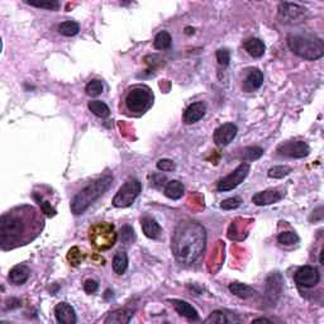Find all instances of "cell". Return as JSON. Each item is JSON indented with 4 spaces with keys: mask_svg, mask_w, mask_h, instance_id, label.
Listing matches in <instances>:
<instances>
[{
    "mask_svg": "<svg viewBox=\"0 0 324 324\" xmlns=\"http://www.w3.org/2000/svg\"><path fill=\"white\" fill-rule=\"evenodd\" d=\"M174 308L175 310L180 314L181 316H185V318L190 319V320H198L199 314L196 311V309L194 306H191L188 301L184 300H173Z\"/></svg>",
    "mask_w": 324,
    "mask_h": 324,
    "instance_id": "19",
    "label": "cell"
},
{
    "mask_svg": "<svg viewBox=\"0 0 324 324\" xmlns=\"http://www.w3.org/2000/svg\"><path fill=\"white\" fill-rule=\"evenodd\" d=\"M277 153L280 156L291 157V158H303L310 153L308 143L303 141L284 142L277 147Z\"/></svg>",
    "mask_w": 324,
    "mask_h": 324,
    "instance_id": "11",
    "label": "cell"
},
{
    "mask_svg": "<svg viewBox=\"0 0 324 324\" xmlns=\"http://www.w3.org/2000/svg\"><path fill=\"white\" fill-rule=\"evenodd\" d=\"M28 6L36 7V8H45L48 11H57L60 8L58 2H26Z\"/></svg>",
    "mask_w": 324,
    "mask_h": 324,
    "instance_id": "33",
    "label": "cell"
},
{
    "mask_svg": "<svg viewBox=\"0 0 324 324\" xmlns=\"http://www.w3.org/2000/svg\"><path fill=\"white\" fill-rule=\"evenodd\" d=\"M156 166L159 171H164V173L173 171V170H175V168H176L175 162H174L173 159H168V158L158 159L156 164Z\"/></svg>",
    "mask_w": 324,
    "mask_h": 324,
    "instance_id": "35",
    "label": "cell"
},
{
    "mask_svg": "<svg viewBox=\"0 0 324 324\" xmlns=\"http://www.w3.org/2000/svg\"><path fill=\"white\" fill-rule=\"evenodd\" d=\"M238 128L233 123H225L215 129L214 132V142L218 146H228L237 136Z\"/></svg>",
    "mask_w": 324,
    "mask_h": 324,
    "instance_id": "13",
    "label": "cell"
},
{
    "mask_svg": "<svg viewBox=\"0 0 324 324\" xmlns=\"http://www.w3.org/2000/svg\"><path fill=\"white\" fill-rule=\"evenodd\" d=\"M112 181L113 175L107 174L103 178L89 184L87 188H84L80 193L73 196L72 201H71V212L75 215L83 214L95 200H98L108 190Z\"/></svg>",
    "mask_w": 324,
    "mask_h": 324,
    "instance_id": "3",
    "label": "cell"
},
{
    "mask_svg": "<svg viewBox=\"0 0 324 324\" xmlns=\"http://www.w3.org/2000/svg\"><path fill=\"white\" fill-rule=\"evenodd\" d=\"M126 109L133 115H142L153 104V93L148 87L136 85L127 93L124 99Z\"/></svg>",
    "mask_w": 324,
    "mask_h": 324,
    "instance_id": "5",
    "label": "cell"
},
{
    "mask_svg": "<svg viewBox=\"0 0 324 324\" xmlns=\"http://www.w3.org/2000/svg\"><path fill=\"white\" fill-rule=\"evenodd\" d=\"M207 230L199 222L186 219L176 225L171 238V250L180 264L193 265L204 254Z\"/></svg>",
    "mask_w": 324,
    "mask_h": 324,
    "instance_id": "2",
    "label": "cell"
},
{
    "mask_svg": "<svg viewBox=\"0 0 324 324\" xmlns=\"http://www.w3.org/2000/svg\"><path fill=\"white\" fill-rule=\"evenodd\" d=\"M207 112V105L203 102H196L193 103L191 105H189L186 108V110L184 112V123L185 124H193L199 122L201 118L205 115Z\"/></svg>",
    "mask_w": 324,
    "mask_h": 324,
    "instance_id": "15",
    "label": "cell"
},
{
    "mask_svg": "<svg viewBox=\"0 0 324 324\" xmlns=\"http://www.w3.org/2000/svg\"><path fill=\"white\" fill-rule=\"evenodd\" d=\"M205 323H213V324H225L228 323V319L223 311L215 310L205 319Z\"/></svg>",
    "mask_w": 324,
    "mask_h": 324,
    "instance_id": "34",
    "label": "cell"
},
{
    "mask_svg": "<svg viewBox=\"0 0 324 324\" xmlns=\"http://www.w3.org/2000/svg\"><path fill=\"white\" fill-rule=\"evenodd\" d=\"M184 191H185V188H184L183 183H180V181L178 180H171L169 181L168 185L165 186L164 194H165L169 199L178 200V199L183 198Z\"/></svg>",
    "mask_w": 324,
    "mask_h": 324,
    "instance_id": "21",
    "label": "cell"
},
{
    "mask_svg": "<svg viewBox=\"0 0 324 324\" xmlns=\"http://www.w3.org/2000/svg\"><path fill=\"white\" fill-rule=\"evenodd\" d=\"M98 288H99V285H98V282L95 281V280L89 279V280H87V281L84 282V290H85V293H88V294H94V293H97Z\"/></svg>",
    "mask_w": 324,
    "mask_h": 324,
    "instance_id": "39",
    "label": "cell"
},
{
    "mask_svg": "<svg viewBox=\"0 0 324 324\" xmlns=\"http://www.w3.org/2000/svg\"><path fill=\"white\" fill-rule=\"evenodd\" d=\"M264 84V73L259 70V68H252L246 76V78L243 80V90L247 93H252L259 90Z\"/></svg>",
    "mask_w": 324,
    "mask_h": 324,
    "instance_id": "16",
    "label": "cell"
},
{
    "mask_svg": "<svg viewBox=\"0 0 324 324\" xmlns=\"http://www.w3.org/2000/svg\"><path fill=\"white\" fill-rule=\"evenodd\" d=\"M141 224H142V230H143L146 237L151 238V239H156V238H158L159 235H161V232H162L161 227H159L157 220L153 219V218L143 217L141 219Z\"/></svg>",
    "mask_w": 324,
    "mask_h": 324,
    "instance_id": "18",
    "label": "cell"
},
{
    "mask_svg": "<svg viewBox=\"0 0 324 324\" xmlns=\"http://www.w3.org/2000/svg\"><path fill=\"white\" fill-rule=\"evenodd\" d=\"M285 196V191L279 190V189H269V190L261 191L252 196V203L259 207H264V205L275 204L279 203L282 198Z\"/></svg>",
    "mask_w": 324,
    "mask_h": 324,
    "instance_id": "12",
    "label": "cell"
},
{
    "mask_svg": "<svg viewBox=\"0 0 324 324\" xmlns=\"http://www.w3.org/2000/svg\"><path fill=\"white\" fill-rule=\"evenodd\" d=\"M120 235H122V240L129 242L132 239V237H133V229L131 227H128V225H126V227L120 229Z\"/></svg>",
    "mask_w": 324,
    "mask_h": 324,
    "instance_id": "40",
    "label": "cell"
},
{
    "mask_svg": "<svg viewBox=\"0 0 324 324\" xmlns=\"http://www.w3.org/2000/svg\"><path fill=\"white\" fill-rule=\"evenodd\" d=\"M43 219L33 207L23 205L4 213L0 219V243L4 251L24 246L41 233Z\"/></svg>",
    "mask_w": 324,
    "mask_h": 324,
    "instance_id": "1",
    "label": "cell"
},
{
    "mask_svg": "<svg viewBox=\"0 0 324 324\" xmlns=\"http://www.w3.org/2000/svg\"><path fill=\"white\" fill-rule=\"evenodd\" d=\"M239 205H240L239 198H228V199H225V200L222 201L220 207L225 210H233V209H237Z\"/></svg>",
    "mask_w": 324,
    "mask_h": 324,
    "instance_id": "36",
    "label": "cell"
},
{
    "mask_svg": "<svg viewBox=\"0 0 324 324\" xmlns=\"http://www.w3.org/2000/svg\"><path fill=\"white\" fill-rule=\"evenodd\" d=\"M229 290L235 296L242 299H249L256 294V290L254 288L246 285V284H240V282H233V284H230Z\"/></svg>",
    "mask_w": 324,
    "mask_h": 324,
    "instance_id": "23",
    "label": "cell"
},
{
    "mask_svg": "<svg viewBox=\"0 0 324 324\" xmlns=\"http://www.w3.org/2000/svg\"><path fill=\"white\" fill-rule=\"evenodd\" d=\"M88 238H89L92 246L95 250L107 251V250H110L114 246L115 242H117L118 234L112 223L102 222L95 223L94 225L89 228Z\"/></svg>",
    "mask_w": 324,
    "mask_h": 324,
    "instance_id": "6",
    "label": "cell"
},
{
    "mask_svg": "<svg viewBox=\"0 0 324 324\" xmlns=\"http://www.w3.org/2000/svg\"><path fill=\"white\" fill-rule=\"evenodd\" d=\"M171 41H173V39H171L170 33L166 31H162L154 37L153 46L157 50H168L171 46Z\"/></svg>",
    "mask_w": 324,
    "mask_h": 324,
    "instance_id": "26",
    "label": "cell"
},
{
    "mask_svg": "<svg viewBox=\"0 0 324 324\" xmlns=\"http://www.w3.org/2000/svg\"><path fill=\"white\" fill-rule=\"evenodd\" d=\"M291 171H293V169L289 168V166H274V168L270 169L267 175L272 179H282L288 176Z\"/></svg>",
    "mask_w": 324,
    "mask_h": 324,
    "instance_id": "30",
    "label": "cell"
},
{
    "mask_svg": "<svg viewBox=\"0 0 324 324\" xmlns=\"http://www.w3.org/2000/svg\"><path fill=\"white\" fill-rule=\"evenodd\" d=\"M29 275H31V271H29L28 266H26V265H17V266H14L11 270L8 279L14 285H22V284H24L29 279Z\"/></svg>",
    "mask_w": 324,
    "mask_h": 324,
    "instance_id": "17",
    "label": "cell"
},
{
    "mask_svg": "<svg viewBox=\"0 0 324 324\" xmlns=\"http://www.w3.org/2000/svg\"><path fill=\"white\" fill-rule=\"evenodd\" d=\"M142 190V185L136 179H131L120 186L118 193L113 199V205L115 208L131 207Z\"/></svg>",
    "mask_w": 324,
    "mask_h": 324,
    "instance_id": "7",
    "label": "cell"
},
{
    "mask_svg": "<svg viewBox=\"0 0 324 324\" xmlns=\"http://www.w3.org/2000/svg\"><path fill=\"white\" fill-rule=\"evenodd\" d=\"M133 316V311L127 310V309H123V310H117L113 311L108 315V318L105 319L104 323H115V324H123V323H129Z\"/></svg>",
    "mask_w": 324,
    "mask_h": 324,
    "instance_id": "22",
    "label": "cell"
},
{
    "mask_svg": "<svg viewBox=\"0 0 324 324\" xmlns=\"http://www.w3.org/2000/svg\"><path fill=\"white\" fill-rule=\"evenodd\" d=\"M217 61L219 65L227 66L230 61V53L228 50H218L217 51Z\"/></svg>",
    "mask_w": 324,
    "mask_h": 324,
    "instance_id": "38",
    "label": "cell"
},
{
    "mask_svg": "<svg viewBox=\"0 0 324 324\" xmlns=\"http://www.w3.org/2000/svg\"><path fill=\"white\" fill-rule=\"evenodd\" d=\"M279 18L286 24L301 23L306 18V9L299 4L281 3L279 6Z\"/></svg>",
    "mask_w": 324,
    "mask_h": 324,
    "instance_id": "9",
    "label": "cell"
},
{
    "mask_svg": "<svg viewBox=\"0 0 324 324\" xmlns=\"http://www.w3.org/2000/svg\"><path fill=\"white\" fill-rule=\"evenodd\" d=\"M56 320L61 324H75L77 321L75 309L67 303H58L55 306Z\"/></svg>",
    "mask_w": 324,
    "mask_h": 324,
    "instance_id": "14",
    "label": "cell"
},
{
    "mask_svg": "<svg viewBox=\"0 0 324 324\" xmlns=\"http://www.w3.org/2000/svg\"><path fill=\"white\" fill-rule=\"evenodd\" d=\"M262 154H264V149L260 147H247L243 149L242 157L246 161H255V159H259Z\"/></svg>",
    "mask_w": 324,
    "mask_h": 324,
    "instance_id": "29",
    "label": "cell"
},
{
    "mask_svg": "<svg viewBox=\"0 0 324 324\" xmlns=\"http://www.w3.org/2000/svg\"><path fill=\"white\" fill-rule=\"evenodd\" d=\"M243 47H245L247 53L251 55L252 57H261V56H264L265 50H266L265 43L259 38L247 39V41H245V43H243Z\"/></svg>",
    "mask_w": 324,
    "mask_h": 324,
    "instance_id": "20",
    "label": "cell"
},
{
    "mask_svg": "<svg viewBox=\"0 0 324 324\" xmlns=\"http://www.w3.org/2000/svg\"><path fill=\"white\" fill-rule=\"evenodd\" d=\"M260 321H261V323H270L271 320H269V319H266V318H257V319H255L252 323H260Z\"/></svg>",
    "mask_w": 324,
    "mask_h": 324,
    "instance_id": "41",
    "label": "cell"
},
{
    "mask_svg": "<svg viewBox=\"0 0 324 324\" xmlns=\"http://www.w3.org/2000/svg\"><path fill=\"white\" fill-rule=\"evenodd\" d=\"M88 108H89V110L93 114H95L99 118H107L110 113L109 107L105 103L100 102V100H92L88 104Z\"/></svg>",
    "mask_w": 324,
    "mask_h": 324,
    "instance_id": "25",
    "label": "cell"
},
{
    "mask_svg": "<svg viewBox=\"0 0 324 324\" xmlns=\"http://www.w3.org/2000/svg\"><path fill=\"white\" fill-rule=\"evenodd\" d=\"M294 280H295V282L300 288L311 289L319 284L320 275H319V271L315 267L306 265V266L300 267V269L295 272Z\"/></svg>",
    "mask_w": 324,
    "mask_h": 324,
    "instance_id": "10",
    "label": "cell"
},
{
    "mask_svg": "<svg viewBox=\"0 0 324 324\" xmlns=\"http://www.w3.org/2000/svg\"><path fill=\"white\" fill-rule=\"evenodd\" d=\"M34 198H36V200L38 201V204L42 207L43 213H46V215H48V217H53V215L56 214V210L51 207V204L48 203V201H43L42 199L38 198L37 195H34Z\"/></svg>",
    "mask_w": 324,
    "mask_h": 324,
    "instance_id": "37",
    "label": "cell"
},
{
    "mask_svg": "<svg viewBox=\"0 0 324 324\" xmlns=\"http://www.w3.org/2000/svg\"><path fill=\"white\" fill-rule=\"evenodd\" d=\"M250 170H251V166L247 162H242L237 169H235L233 173H230L229 175L223 178L222 180L218 183L217 189L219 191H229L233 190V189L237 188L238 185L245 181V179L249 176Z\"/></svg>",
    "mask_w": 324,
    "mask_h": 324,
    "instance_id": "8",
    "label": "cell"
},
{
    "mask_svg": "<svg viewBox=\"0 0 324 324\" xmlns=\"http://www.w3.org/2000/svg\"><path fill=\"white\" fill-rule=\"evenodd\" d=\"M103 90H104V85L100 80H92L85 88V92L89 97H98L102 94Z\"/></svg>",
    "mask_w": 324,
    "mask_h": 324,
    "instance_id": "28",
    "label": "cell"
},
{
    "mask_svg": "<svg viewBox=\"0 0 324 324\" xmlns=\"http://www.w3.org/2000/svg\"><path fill=\"white\" fill-rule=\"evenodd\" d=\"M83 260H84V254H83V251H81L78 247H72V249L67 252V261L70 262L72 266L80 265L81 262H83Z\"/></svg>",
    "mask_w": 324,
    "mask_h": 324,
    "instance_id": "31",
    "label": "cell"
},
{
    "mask_svg": "<svg viewBox=\"0 0 324 324\" xmlns=\"http://www.w3.org/2000/svg\"><path fill=\"white\" fill-rule=\"evenodd\" d=\"M128 269V256L126 252H118L113 259V270L117 275H123Z\"/></svg>",
    "mask_w": 324,
    "mask_h": 324,
    "instance_id": "24",
    "label": "cell"
},
{
    "mask_svg": "<svg viewBox=\"0 0 324 324\" xmlns=\"http://www.w3.org/2000/svg\"><path fill=\"white\" fill-rule=\"evenodd\" d=\"M323 249L320 250V256H319V262H320V265H323Z\"/></svg>",
    "mask_w": 324,
    "mask_h": 324,
    "instance_id": "42",
    "label": "cell"
},
{
    "mask_svg": "<svg viewBox=\"0 0 324 324\" xmlns=\"http://www.w3.org/2000/svg\"><path fill=\"white\" fill-rule=\"evenodd\" d=\"M58 32H60L62 36L72 37L80 32V26H78V23H76V22L73 21H66L62 22V23L58 26Z\"/></svg>",
    "mask_w": 324,
    "mask_h": 324,
    "instance_id": "27",
    "label": "cell"
},
{
    "mask_svg": "<svg viewBox=\"0 0 324 324\" xmlns=\"http://www.w3.org/2000/svg\"><path fill=\"white\" fill-rule=\"evenodd\" d=\"M288 46L293 53L308 61L318 60L324 55L323 41L309 34H291L288 37Z\"/></svg>",
    "mask_w": 324,
    "mask_h": 324,
    "instance_id": "4",
    "label": "cell"
},
{
    "mask_svg": "<svg viewBox=\"0 0 324 324\" xmlns=\"http://www.w3.org/2000/svg\"><path fill=\"white\" fill-rule=\"evenodd\" d=\"M277 240H279V243L284 245V246H291V245H295L298 242L299 237L294 232H282L277 237Z\"/></svg>",
    "mask_w": 324,
    "mask_h": 324,
    "instance_id": "32",
    "label": "cell"
}]
</instances>
